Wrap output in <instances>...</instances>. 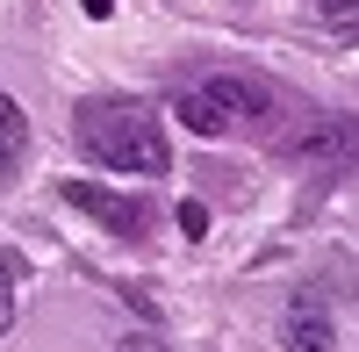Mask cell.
<instances>
[{"mask_svg": "<svg viewBox=\"0 0 359 352\" xmlns=\"http://www.w3.org/2000/svg\"><path fill=\"white\" fill-rule=\"evenodd\" d=\"M72 144H79V158H94L108 172H137V180H158L172 165L158 115L137 108V101H86L72 115Z\"/></svg>", "mask_w": 359, "mask_h": 352, "instance_id": "cell-1", "label": "cell"}, {"mask_svg": "<svg viewBox=\"0 0 359 352\" xmlns=\"http://www.w3.org/2000/svg\"><path fill=\"white\" fill-rule=\"evenodd\" d=\"M266 86L245 79V72H216V79H194V86H180L172 94V115H180V130H194V137H237V130H252L259 115H266Z\"/></svg>", "mask_w": 359, "mask_h": 352, "instance_id": "cell-2", "label": "cell"}, {"mask_svg": "<svg viewBox=\"0 0 359 352\" xmlns=\"http://www.w3.org/2000/svg\"><path fill=\"white\" fill-rule=\"evenodd\" d=\"M280 165L287 172H352L359 165V115L316 108L280 137Z\"/></svg>", "mask_w": 359, "mask_h": 352, "instance_id": "cell-3", "label": "cell"}, {"mask_svg": "<svg viewBox=\"0 0 359 352\" xmlns=\"http://www.w3.org/2000/svg\"><path fill=\"white\" fill-rule=\"evenodd\" d=\"M57 201H72L79 216H94L108 238H144V230H151V209H144L137 194H115V187H94V180H65Z\"/></svg>", "mask_w": 359, "mask_h": 352, "instance_id": "cell-4", "label": "cell"}, {"mask_svg": "<svg viewBox=\"0 0 359 352\" xmlns=\"http://www.w3.org/2000/svg\"><path fill=\"white\" fill-rule=\"evenodd\" d=\"M280 345H287V352H338V324H331V302L302 287V295L287 302V316H280Z\"/></svg>", "mask_w": 359, "mask_h": 352, "instance_id": "cell-5", "label": "cell"}, {"mask_svg": "<svg viewBox=\"0 0 359 352\" xmlns=\"http://www.w3.org/2000/svg\"><path fill=\"white\" fill-rule=\"evenodd\" d=\"M22 151H29V115L15 101H0V180L22 165Z\"/></svg>", "mask_w": 359, "mask_h": 352, "instance_id": "cell-6", "label": "cell"}, {"mask_svg": "<svg viewBox=\"0 0 359 352\" xmlns=\"http://www.w3.org/2000/svg\"><path fill=\"white\" fill-rule=\"evenodd\" d=\"M22 280H29V266H22V252H15V245H0V338H8V324H15V302H22Z\"/></svg>", "mask_w": 359, "mask_h": 352, "instance_id": "cell-7", "label": "cell"}, {"mask_svg": "<svg viewBox=\"0 0 359 352\" xmlns=\"http://www.w3.org/2000/svg\"><path fill=\"white\" fill-rule=\"evenodd\" d=\"M180 230H187V238H208V209L201 201H180Z\"/></svg>", "mask_w": 359, "mask_h": 352, "instance_id": "cell-8", "label": "cell"}, {"mask_svg": "<svg viewBox=\"0 0 359 352\" xmlns=\"http://www.w3.org/2000/svg\"><path fill=\"white\" fill-rule=\"evenodd\" d=\"M115 352H165V345H158L151 331H130V338H123V345H115Z\"/></svg>", "mask_w": 359, "mask_h": 352, "instance_id": "cell-9", "label": "cell"}, {"mask_svg": "<svg viewBox=\"0 0 359 352\" xmlns=\"http://www.w3.org/2000/svg\"><path fill=\"white\" fill-rule=\"evenodd\" d=\"M323 15H359V0H316Z\"/></svg>", "mask_w": 359, "mask_h": 352, "instance_id": "cell-10", "label": "cell"}]
</instances>
